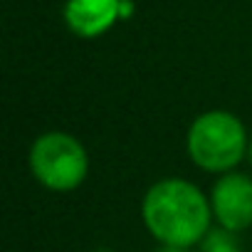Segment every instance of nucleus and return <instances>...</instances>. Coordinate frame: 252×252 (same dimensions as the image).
Instances as JSON below:
<instances>
[{
    "label": "nucleus",
    "mask_w": 252,
    "mask_h": 252,
    "mask_svg": "<svg viewBox=\"0 0 252 252\" xmlns=\"http://www.w3.org/2000/svg\"><path fill=\"white\" fill-rule=\"evenodd\" d=\"M131 13H134V3L131 0H121V20L131 18Z\"/></svg>",
    "instance_id": "7"
},
{
    "label": "nucleus",
    "mask_w": 252,
    "mask_h": 252,
    "mask_svg": "<svg viewBox=\"0 0 252 252\" xmlns=\"http://www.w3.org/2000/svg\"><path fill=\"white\" fill-rule=\"evenodd\" d=\"M146 230L161 245L193 247L213 227L210 198L186 178H163L154 183L141 200Z\"/></svg>",
    "instance_id": "1"
},
{
    "label": "nucleus",
    "mask_w": 252,
    "mask_h": 252,
    "mask_svg": "<svg viewBox=\"0 0 252 252\" xmlns=\"http://www.w3.org/2000/svg\"><path fill=\"white\" fill-rule=\"evenodd\" d=\"M156 252H190V247H178V245H161Z\"/></svg>",
    "instance_id": "8"
},
{
    "label": "nucleus",
    "mask_w": 252,
    "mask_h": 252,
    "mask_svg": "<svg viewBox=\"0 0 252 252\" xmlns=\"http://www.w3.org/2000/svg\"><path fill=\"white\" fill-rule=\"evenodd\" d=\"M247 158H250V163H252V139H250V146H247Z\"/></svg>",
    "instance_id": "9"
},
{
    "label": "nucleus",
    "mask_w": 252,
    "mask_h": 252,
    "mask_svg": "<svg viewBox=\"0 0 252 252\" xmlns=\"http://www.w3.org/2000/svg\"><path fill=\"white\" fill-rule=\"evenodd\" d=\"M247 131L242 121L225 111L213 109L200 114L188 129L186 149L190 161L208 171V173H230L237 168V163L247 156Z\"/></svg>",
    "instance_id": "2"
},
{
    "label": "nucleus",
    "mask_w": 252,
    "mask_h": 252,
    "mask_svg": "<svg viewBox=\"0 0 252 252\" xmlns=\"http://www.w3.org/2000/svg\"><path fill=\"white\" fill-rule=\"evenodd\" d=\"M30 171L47 190L69 193L84 183L89 156L77 136L67 131H47L30 146Z\"/></svg>",
    "instance_id": "3"
},
{
    "label": "nucleus",
    "mask_w": 252,
    "mask_h": 252,
    "mask_svg": "<svg viewBox=\"0 0 252 252\" xmlns=\"http://www.w3.org/2000/svg\"><path fill=\"white\" fill-rule=\"evenodd\" d=\"M94 252H114V250H109V247H99V250H94Z\"/></svg>",
    "instance_id": "10"
},
{
    "label": "nucleus",
    "mask_w": 252,
    "mask_h": 252,
    "mask_svg": "<svg viewBox=\"0 0 252 252\" xmlns=\"http://www.w3.org/2000/svg\"><path fill=\"white\" fill-rule=\"evenodd\" d=\"M200 252H242V245L237 240V232H230L225 227H210V232L200 242Z\"/></svg>",
    "instance_id": "6"
},
{
    "label": "nucleus",
    "mask_w": 252,
    "mask_h": 252,
    "mask_svg": "<svg viewBox=\"0 0 252 252\" xmlns=\"http://www.w3.org/2000/svg\"><path fill=\"white\" fill-rule=\"evenodd\" d=\"M116 20H121V0H67L64 23L84 40L104 35Z\"/></svg>",
    "instance_id": "5"
},
{
    "label": "nucleus",
    "mask_w": 252,
    "mask_h": 252,
    "mask_svg": "<svg viewBox=\"0 0 252 252\" xmlns=\"http://www.w3.org/2000/svg\"><path fill=\"white\" fill-rule=\"evenodd\" d=\"M213 220L218 227L242 232L252 225V178L237 171L222 173L210 190Z\"/></svg>",
    "instance_id": "4"
}]
</instances>
